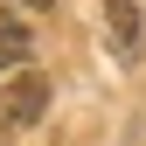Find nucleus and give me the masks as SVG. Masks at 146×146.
<instances>
[{
  "mask_svg": "<svg viewBox=\"0 0 146 146\" xmlns=\"http://www.w3.org/2000/svg\"><path fill=\"white\" fill-rule=\"evenodd\" d=\"M104 35H111V56L125 70L146 56V35H139V7H132V0H104Z\"/></svg>",
  "mask_w": 146,
  "mask_h": 146,
  "instance_id": "nucleus-2",
  "label": "nucleus"
},
{
  "mask_svg": "<svg viewBox=\"0 0 146 146\" xmlns=\"http://www.w3.org/2000/svg\"><path fill=\"white\" fill-rule=\"evenodd\" d=\"M42 104H49V77H35V70H21L14 84H0V132H28L35 118H42Z\"/></svg>",
  "mask_w": 146,
  "mask_h": 146,
  "instance_id": "nucleus-1",
  "label": "nucleus"
},
{
  "mask_svg": "<svg viewBox=\"0 0 146 146\" xmlns=\"http://www.w3.org/2000/svg\"><path fill=\"white\" fill-rule=\"evenodd\" d=\"M21 7H49V0H21Z\"/></svg>",
  "mask_w": 146,
  "mask_h": 146,
  "instance_id": "nucleus-4",
  "label": "nucleus"
},
{
  "mask_svg": "<svg viewBox=\"0 0 146 146\" xmlns=\"http://www.w3.org/2000/svg\"><path fill=\"white\" fill-rule=\"evenodd\" d=\"M28 49H35L28 21H21L14 7H0V70H21V63H28Z\"/></svg>",
  "mask_w": 146,
  "mask_h": 146,
  "instance_id": "nucleus-3",
  "label": "nucleus"
}]
</instances>
